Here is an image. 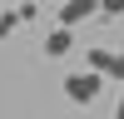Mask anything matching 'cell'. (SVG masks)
Here are the masks:
<instances>
[{
	"mask_svg": "<svg viewBox=\"0 0 124 119\" xmlns=\"http://www.w3.org/2000/svg\"><path fill=\"white\" fill-rule=\"evenodd\" d=\"M99 10L104 15H124V0H99Z\"/></svg>",
	"mask_w": 124,
	"mask_h": 119,
	"instance_id": "5b68a950",
	"label": "cell"
},
{
	"mask_svg": "<svg viewBox=\"0 0 124 119\" xmlns=\"http://www.w3.org/2000/svg\"><path fill=\"white\" fill-rule=\"evenodd\" d=\"M99 84H104L99 69H75V74H65V99H75V104H94Z\"/></svg>",
	"mask_w": 124,
	"mask_h": 119,
	"instance_id": "6da1fadb",
	"label": "cell"
},
{
	"mask_svg": "<svg viewBox=\"0 0 124 119\" xmlns=\"http://www.w3.org/2000/svg\"><path fill=\"white\" fill-rule=\"evenodd\" d=\"M114 119H124V99H119V109H114Z\"/></svg>",
	"mask_w": 124,
	"mask_h": 119,
	"instance_id": "52a82bcc",
	"label": "cell"
},
{
	"mask_svg": "<svg viewBox=\"0 0 124 119\" xmlns=\"http://www.w3.org/2000/svg\"><path fill=\"white\" fill-rule=\"evenodd\" d=\"M70 45H75V35H70V25H55L45 35V55H70Z\"/></svg>",
	"mask_w": 124,
	"mask_h": 119,
	"instance_id": "3957f363",
	"label": "cell"
},
{
	"mask_svg": "<svg viewBox=\"0 0 124 119\" xmlns=\"http://www.w3.org/2000/svg\"><path fill=\"white\" fill-rule=\"evenodd\" d=\"M114 60L119 55H109V50H89V69H99V74H109V79H114Z\"/></svg>",
	"mask_w": 124,
	"mask_h": 119,
	"instance_id": "277c9868",
	"label": "cell"
},
{
	"mask_svg": "<svg viewBox=\"0 0 124 119\" xmlns=\"http://www.w3.org/2000/svg\"><path fill=\"white\" fill-rule=\"evenodd\" d=\"M94 10H99V0H65V5H60V25H70V30H75L79 20H89Z\"/></svg>",
	"mask_w": 124,
	"mask_h": 119,
	"instance_id": "7a4b0ae2",
	"label": "cell"
},
{
	"mask_svg": "<svg viewBox=\"0 0 124 119\" xmlns=\"http://www.w3.org/2000/svg\"><path fill=\"white\" fill-rule=\"evenodd\" d=\"M15 25H20V15H0V35H10Z\"/></svg>",
	"mask_w": 124,
	"mask_h": 119,
	"instance_id": "8992f818",
	"label": "cell"
}]
</instances>
